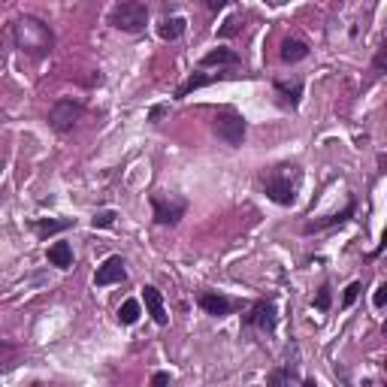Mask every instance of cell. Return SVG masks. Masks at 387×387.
<instances>
[{"label": "cell", "instance_id": "1", "mask_svg": "<svg viewBox=\"0 0 387 387\" xmlns=\"http://www.w3.org/2000/svg\"><path fill=\"white\" fill-rule=\"evenodd\" d=\"M13 43L18 45L25 55H33V58H45L55 45V33L45 21L33 18V16H21L13 21Z\"/></svg>", "mask_w": 387, "mask_h": 387}, {"label": "cell", "instance_id": "2", "mask_svg": "<svg viewBox=\"0 0 387 387\" xmlns=\"http://www.w3.org/2000/svg\"><path fill=\"white\" fill-rule=\"evenodd\" d=\"M300 181H303V169L297 164H279L264 176V191L279 206H293V203H297Z\"/></svg>", "mask_w": 387, "mask_h": 387}, {"label": "cell", "instance_id": "3", "mask_svg": "<svg viewBox=\"0 0 387 387\" xmlns=\"http://www.w3.org/2000/svg\"><path fill=\"white\" fill-rule=\"evenodd\" d=\"M149 21V4L145 0H118L109 13V25L124 33H140Z\"/></svg>", "mask_w": 387, "mask_h": 387}, {"label": "cell", "instance_id": "4", "mask_svg": "<svg viewBox=\"0 0 387 387\" xmlns=\"http://www.w3.org/2000/svg\"><path fill=\"white\" fill-rule=\"evenodd\" d=\"M85 116V106L79 103V100L73 97H61V100H55L52 109H49V128L55 133H70L79 121H82Z\"/></svg>", "mask_w": 387, "mask_h": 387}, {"label": "cell", "instance_id": "5", "mask_svg": "<svg viewBox=\"0 0 387 387\" xmlns=\"http://www.w3.org/2000/svg\"><path fill=\"white\" fill-rule=\"evenodd\" d=\"M212 128H215V133H218V140H224L227 145H233V149H239V145L245 142L248 124H245V118L239 116L236 109H218Z\"/></svg>", "mask_w": 387, "mask_h": 387}, {"label": "cell", "instance_id": "6", "mask_svg": "<svg viewBox=\"0 0 387 387\" xmlns=\"http://www.w3.org/2000/svg\"><path fill=\"white\" fill-rule=\"evenodd\" d=\"M242 324L272 336V333H276V327H279V309H276V303H272V300H257L252 309H248V315L242 318Z\"/></svg>", "mask_w": 387, "mask_h": 387}, {"label": "cell", "instance_id": "7", "mask_svg": "<svg viewBox=\"0 0 387 387\" xmlns=\"http://www.w3.org/2000/svg\"><path fill=\"white\" fill-rule=\"evenodd\" d=\"M152 209H155V221L173 227L185 218L188 212V200L181 197H161V194H152Z\"/></svg>", "mask_w": 387, "mask_h": 387}, {"label": "cell", "instance_id": "8", "mask_svg": "<svg viewBox=\"0 0 387 387\" xmlns=\"http://www.w3.org/2000/svg\"><path fill=\"white\" fill-rule=\"evenodd\" d=\"M128 279V269H124V260L118 254H112L103 260V267L97 269V276H94V284L97 288H106V284H118Z\"/></svg>", "mask_w": 387, "mask_h": 387}, {"label": "cell", "instance_id": "9", "mask_svg": "<svg viewBox=\"0 0 387 387\" xmlns=\"http://www.w3.org/2000/svg\"><path fill=\"white\" fill-rule=\"evenodd\" d=\"M354 212H357V200L351 197V200H348V206H345L342 212L330 215V218H324V221H309V224L303 227V233H321V230H330V227H339V224H345Z\"/></svg>", "mask_w": 387, "mask_h": 387}, {"label": "cell", "instance_id": "10", "mask_svg": "<svg viewBox=\"0 0 387 387\" xmlns=\"http://www.w3.org/2000/svg\"><path fill=\"white\" fill-rule=\"evenodd\" d=\"M200 309L206 312V315L224 318V315H230L233 309H239V303H233L230 297H224V293H203V297H200Z\"/></svg>", "mask_w": 387, "mask_h": 387}, {"label": "cell", "instance_id": "11", "mask_svg": "<svg viewBox=\"0 0 387 387\" xmlns=\"http://www.w3.org/2000/svg\"><path fill=\"white\" fill-rule=\"evenodd\" d=\"M142 300H145V309H149V315L155 318V324H167L169 318H167V309H164V297H161V291L155 288V284H145L142 288Z\"/></svg>", "mask_w": 387, "mask_h": 387}, {"label": "cell", "instance_id": "12", "mask_svg": "<svg viewBox=\"0 0 387 387\" xmlns=\"http://www.w3.org/2000/svg\"><path fill=\"white\" fill-rule=\"evenodd\" d=\"M281 61L284 64H297V61H303V58H309V45H305L303 40H293V37H288V40H281Z\"/></svg>", "mask_w": 387, "mask_h": 387}, {"label": "cell", "instance_id": "13", "mask_svg": "<svg viewBox=\"0 0 387 387\" xmlns=\"http://www.w3.org/2000/svg\"><path fill=\"white\" fill-rule=\"evenodd\" d=\"M239 55L233 49H212L200 58V67H236Z\"/></svg>", "mask_w": 387, "mask_h": 387}, {"label": "cell", "instance_id": "14", "mask_svg": "<svg viewBox=\"0 0 387 387\" xmlns=\"http://www.w3.org/2000/svg\"><path fill=\"white\" fill-rule=\"evenodd\" d=\"M21 357H25V351H21L18 345L13 342H6V339H0V372H9V369H16Z\"/></svg>", "mask_w": 387, "mask_h": 387}, {"label": "cell", "instance_id": "15", "mask_svg": "<svg viewBox=\"0 0 387 387\" xmlns=\"http://www.w3.org/2000/svg\"><path fill=\"white\" fill-rule=\"evenodd\" d=\"M49 264L58 267V269H70L73 267V248H70V242H55L49 248Z\"/></svg>", "mask_w": 387, "mask_h": 387}, {"label": "cell", "instance_id": "16", "mask_svg": "<svg viewBox=\"0 0 387 387\" xmlns=\"http://www.w3.org/2000/svg\"><path fill=\"white\" fill-rule=\"evenodd\" d=\"M185 28H188V21L181 18V16L164 18L161 25H157V37H161V40H179L181 33H185Z\"/></svg>", "mask_w": 387, "mask_h": 387}, {"label": "cell", "instance_id": "17", "mask_svg": "<svg viewBox=\"0 0 387 387\" xmlns=\"http://www.w3.org/2000/svg\"><path fill=\"white\" fill-rule=\"evenodd\" d=\"M33 227V233H37V236H52V233H61V230H70V227H73V221H55V218H37V221H33L30 224Z\"/></svg>", "mask_w": 387, "mask_h": 387}, {"label": "cell", "instance_id": "18", "mask_svg": "<svg viewBox=\"0 0 387 387\" xmlns=\"http://www.w3.org/2000/svg\"><path fill=\"white\" fill-rule=\"evenodd\" d=\"M118 321L124 327H130V324L140 321V303H136V300H124L121 309H118Z\"/></svg>", "mask_w": 387, "mask_h": 387}, {"label": "cell", "instance_id": "19", "mask_svg": "<svg viewBox=\"0 0 387 387\" xmlns=\"http://www.w3.org/2000/svg\"><path fill=\"white\" fill-rule=\"evenodd\" d=\"M212 82H215L212 76H191L185 85H179V88H176V97L181 100V97H188L191 91H197V88H206V85H212Z\"/></svg>", "mask_w": 387, "mask_h": 387}, {"label": "cell", "instance_id": "20", "mask_svg": "<svg viewBox=\"0 0 387 387\" xmlns=\"http://www.w3.org/2000/svg\"><path fill=\"white\" fill-rule=\"evenodd\" d=\"M276 91H279L284 100H288L291 106H297V103H300V94H303V85H300V82H293V85H288V82H276Z\"/></svg>", "mask_w": 387, "mask_h": 387}, {"label": "cell", "instance_id": "21", "mask_svg": "<svg viewBox=\"0 0 387 387\" xmlns=\"http://www.w3.org/2000/svg\"><path fill=\"white\" fill-rule=\"evenodd\" d=\"M269 384H284V381H303L297 372H293L291 366H281V369H276V372H269V378H267Z\"/></svg>", "mask_w": 387, "mask_h": 387}, {"label": "cell", "instance_id": "22", "mask_svg": "<svg viewBox=\"0 0 387 387\" xmlns=\"http://www.w3.org/2000/svg\"><path fill=\"white\" fill-rule=\"evenodd\" d=\"M315 309H318V312H327V309H330V284H321V288H318Z\"/></svg>", "mask_w": 387, "mask_h": 387}, {"label": "cell", "instance_id": "23", "mask_svg": "<svg viewBox=\"0 0 387 387\" xmlns=\"http://www.w3.org/2000/svg\"><path fill=\"white\" fill-rule=\"evenodd\" d=\"M360 281H351L348 288H345V297H342V309H348V305H354V300L360 297Z\"/></svg>", "mask_w": 387, "mask_h": 387}, {"label": "cell", "instance_id": "24", "mask_svg": "<svg viewBox=\"0 0 387 387\" xmlns=\"http://www.w3.org/2000/svg\"><path fill=\"white\" fill-rule=\"evenodd\" d=\"M91 224H94V227H100V230H103V227H112V224H116V212H97L94 215V218H91Z\"/></svg>", "mask_w": 387, "mask_h": 387}, {"label": "cell", "instance_id": "25", "mask_svg": "<svg viewBox=\"0 0 387 387\" xmlns=\"http://www.w3.org/2000/svg\"><path fill=\"white\" fill-rule=\"evenodd\" d=\"M372 303H375V309H384V303H387V284H378V291H375Z\"/></svg>", "mask_w": 387, "mask_h": 387}, {"label": "cell", "instance_id": "26", "mask_svg": "<svg viewBox=\"0 0 387 387\" xmlns=\"http://www.w3.org/2000/svg\"><path fill=\"white\" fill-rule=\"evenodd\" d=\"M218 33H221V37H233V33H239V18H230Z\"/></svg>", "mask_w": 387, "mask_h": 387}, {"label": "cell", "instance_id": "27", "mask_svg": "<svg viewBox=\"0 0 387 387\" xmlns=\"http://www.w3.org/2000/svg\"><path fill=\"white\" fill-rule=\"evenodd\" d=\"M384 52H387V45H378V52H375V70H378V73H384Z\"/></svg>", "mask_w": 387, "mask_h": 387}, {"label": "cell", "instance_id": "28", "mask_svg": "<svg viewBox=\"0 0 387 387\" xmlns=\"http://www.w3.org/2000/svg\"><path fill=\"white\" fill-rule=\"evenodd\" d=\"M169 381H173V375H169V372H155V375H152V384H155V387L169 384Z\"/></svg>", "mask_w": 387, "mask_h": 387}, {"label": "cell", "instance_id": "29", "mask_svg": "<svg viewBox=\"0 0 387 387\" xmlns=\"http://www.w3.org/2000/svg\"><path fill=\"white\" fill-rule=\"evenodd\" d=\"M203 4H206V9H212V13H218V9L227 6V0H203Z\"/></svg>", "mask_w": 387, "mask_h": 387}, {"label": "cell", "instance_id": "30", "mask_svg": "<svg viewBox=\"0 0 387 387\" xmlns=\"http://www.w3.org/2000/svg\"><path fill=\"white\" fill-rule=\"evenodd\" d=\"M164 116H167V106H155V109H152V116H149V121H155V124H157V121H161Z\"/></svg>", "mask_w": 387, "mask_h": 387}, {"label": "cell", "instance_id": "31", "mask_svg": "<svg viewBox=\"0 0 387 387\" xmlns=\"http://www.w3.org/2000/svg\"><path fill=\"white\" fill-rule=\"evenodd\" d=\"M269 6H281V4H288V0H267Z\"/></svg>", "mask_w": 387, "mask_h": 387}]
</instances>
